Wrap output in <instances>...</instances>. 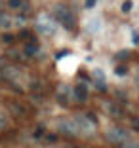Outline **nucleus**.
Masks as SVG:
<instances>
[{
  "label": "nucleus",
  "instance_id": "obj_22",
  "mask_svg": "<svg viewBox=\"0 0 139 148\" xmlns=\"http://www.w3.org/2000/svg\"><path fill=\"white\" fill-rule=\"evenodd\" d=\"M0 8H2V2H0Z\"/></svg>",
  "mask_w": 139,
  "mask_h": 148
},
{
  "label": "nucleus",
  "instance_id": "obj_14",
  "mask_svg": "<svg viewBox=\"0 0 139 148\" xmlns=\"http://www.w3.org/2000/svg\"><path fill=\"white\" fill-rule=\"evenodd\" d=\"M38 51H40V49H38V46H36V44H29V46L25 48V53H27V55H36Z\"/></svg>",
  "mask_w": 139,
  "mask_h": 148
},
{
  "label": "nucleus",
  "instance_id": "obj_12",
  "mask_svg": "<svg viewBox=\"0 0 139 148\" xmlns=\"http://www.w3.org/2000/svg\"><path fill=\"white\" fill-rule=\"evenodd\" d=\"M86 31L90 32V34H95V32H99V31H101V21H99V19H91V21L86 25Z\"/></svg>",
  "mask_w": 139,
  "mask_h": 148
},
{
  "label": "nucleus",
  "instance_id": "obj_4",
  "mask_svg": "<svg viewBox=\"0 0 139 148\" xmlns=\"http://www.w3.org/2000/svg\"><path fill=\"white\" fill-rule=\"evenodd\" d=\"M126 139H128V137H126V131L122 129V127H111V129L107 131V140H109V143L122 144Z\"/></svg>",
  "mask_w": 139,
  "mask_h": 148
},
{
  "label": "nucleus",
  "instance_id": "obj_13",
  "mask_svg": "<svg viewBox=\"0 0 139 148\" xmlns=\"http://www.w3.org/2000/svg\"><path fill=\"white\" fill-rule=\"evenodd\" d=\"M131 8H133V2H131V0H124V2L120 4V12L122 13H130Z\"/></svg>",
  "mask_w": 139,
  "mask_h": 148
},
{
  "label": "nucleus",
  "instance_id": "obj_1",
  "mask_svg": "<svg viewBox=\"0 0 139 148\" xmlns=\"http://www.w3.org/2000/svg\"><path fill=\"white\" fill-rule=\"evenodd\" d=\"M74 127H76V135H91L95 131V122L90 120L84 114H78V116H73Z\"/></svg>",
  "mask_w": 139,
  "mask_h": 148
},
{
  "label": "nucleus",
  "instance_id": "obj_21",
  "mask_svg": "<svg viewBox=\"0 0 139 148\" xmlns=\"http://www.w3.org/2000/svg\"><path fill=\"white\" fill-rule=\"evenodd\" d=\"M135 82H137V86H139V74H137V80H135Z\"/></svg>",
  "mask_w": 139,
  "mask_h": 148
},
{
  "label": "nucleus",
  "instance_id": "obj_23",
  "mask_svg": "<svg viewBox=\"0 0 139 148\" xmlns=\"http://www.w3.org/2000/svg\"><path fill=\"white\" fill-rule=\"evenodd\" d=\"M63 148H69V146H63Z\"/></svg>",
  "mask_w": 139,
  "mask_h": 148
},
{
  "label": "nucleus",
  "instance_id": "obj_11",
  "mask_svg": "<svg viewBox=\"0 0 139 148\" xmlns=\"http://www.w3.org/2000/svg\"><path fill=\"white\" fill-rule=\"evenodd\" d=\"M2 76H4L6 80H10V82H13V80H19V70L13 69V66H6V69H2Z\"/></svg>",
  "mask_w": 139,
  "mask_h": 148
},
{
  "label": "nucleus",
  "instance_id": "obj_9",
  "mask_svg": "<svg viewBox=\"0 0 139 148\" xmlns=\"http://www.w3.org/2000/svg\"><path fill=\"white\" fill-rule=\"evenodd\" d=\"M12 27H15V17H12L0 10V29L4 31V29H12Z\"/></svg>",
  "mask_w": 139,
  "mask_h": 148
},
{
  "label": "nucleus",
  "instance_id": "obj_20",
  "mask_svg": "<svg viewBox=\"0 0 139 148\" xmlns=\"http://www.w3.org/2000/svg\"><path fill=\"white\" fill-rule=\"evenodd\" d=\"M133 129L139 131V120H133Z\"/></svg>",
  "mask_w": 139,
  "mask_h": 148
},
{
  "label": "nucleus",
  "instance_id": "obj_18",
  "mask_svg": "<svg viewBox=\"0 0 139 148\" xmlns=\"http://www.w3.org/2000/svg\"><path fill=\"white\" fill-rule=\"evenodd\" d=\"M97 4V0H86V4H84V8H88V10H91L93 6Z\"/></svg>",
  "mask_w": 139,
  "mask_h": 148
},
{
  "label": "nucleus",
  "instance_id": "obj_15",
  "mask_svg": "<svg viewBox=\"0 0 139 148\" xmlns=\"http://www.w3.org/2000/svg\"><path fill=\"white\" fill-rule=\"evenodd\" d=\"M122 148H139V143L133 140V139H126L122 143Z\"/></svg>",
  "mask_w": 139,
  "mask_h": 148
},
{
  "label": "nucleus",
  "instance_id": "obj_10",
  "mask_svg": "<svg viewBox=\"0 0 139 148\" xmlns=\"http://www.w3.org/2000/svg\"><path fill=\"white\" fill-rule=\"evenodd\" d=\"M8 8L13 10V12H27L29 2L27 0H8Z\"/></svg>",
  "mask_w": 139,
  "mask_h": 148
},
{
  "label": "nucleus",
  "instance_id": "obj_6",
  "mask_svg": "<svg viewBox=\"0 0 139 148\" xmlns=\"http://www.w3.org/2000/svg\"><path fill=\"white\" fill-rule=\"evenodd\" d=\"M73 97L78 101V103H86V101H88V89H86V86H84V84H78V86L73 89Z\"/></svg>",
  "mask_w": 139,
  "mask_h": 148
},
{
  "label": "nucleus",
  "instance_id": "obj_16",
  "mask_svg": "<svg viewBox=\"0 0 139 148\" xmlns=\"http://www.w3.org/2000/svg\"><path fill=\"white\" fill-rule=\"evenodd\" d=\"M107 110H109V114H113V116H120V110H118V106L116 105H111V103H109V105H107Z\"/></svg>",
  "mask_w": 139,
  "mask_h": 148
},
{
  "label": "nucleus",
  "instance_id": "obj_19",
  "mask_svg": "<svg viewBox=\"0 0 139 148\" xmlns=\"http://www.w3.org/2000/svg\"><path fill=\"white\" fill-rule=\"evenodd\" d=\"M131 42L139 44V31H133V34H131Z\"/></svg>",
  "mask_w": 139,
  "mask_h": 148
},
{
  "label": "nucleus",
  "instance_id": "obj_5",
  "mask_svg": "<svg viewBox=\"0 0 139 148\" xmlns=\"http://www.w3.org/2000/svg\"><path fill=\"white\" fill-rule=\"evenodd\" d=\"M57 129L65 135H76V127H74V122L73 118H65V120H59L57 123Z\"/></svg>",
  "mask_w": 139,
  "mask_h": 148
},
{
  "label": "nucleus",
  "instance_id": "obj_17",
  "mask_svg": "<svg viewBox=\"0 0 139 148\" xmlns=\"http://www.w3.org/2000/svg\"><path fill=\"white\" fill-rule=\"evenodd\" d=\"M6 123H8V122H6V116L0 112V131H4V129H6Z\"/></svg>",
  "mask_w": 139,
  "mask_h": 148
},
{
  "label": "nucleus",
  "instance_id": "obj_7",
  "mask_svg": "<svg viewBox=\"0 0 139 148\" xmlns=\"http://www.w3.org/2000/svg\"><path fill=\"white\" fill-rule=\"evenodd\" d=\"M71 97H73V91H71L69 86H61L59 89H57V99H59L61 105H67L71 101Z\"/></svg>",
  "mask_w": 139,
  "mask_h": 148
},
{
  "label": "nucleus",
  "instance_id": "obj_2",
  "mask_svg": "<svg viewBox=\"0 0 139 148\" xmlns=\"http://www.w3.org/2000/svg\"><path fill=\"white\" fill-rule=\"evenodd\" d=\"M53 17L65 27V29H73L74 23H76L74 21V15L71 13V10L67 8V6H55V8H53Z\"/></svg>",
  "mask_w": 139,
  "mask_h": 148
},
{
  "label": "nucleus",
  "instance_id": "obj_8",
  "mask_svg": "<svg viewBox=\"0 0 139 148\" xmlns=\"http://www.w3.org/2000/svg\"><path fill=\"white\" fill-rule=\"evenodd\" d=\"M91 76H93V84H95L97 87H101V89H103V87H105V82H107V74H105L101 69H93V70H91Z\"/></svg>",
  "mask_w": 139,
  "mask_h": 148
},
{
  "label": "nucleus",
  "instance_id": "obj_3",
  "mask_svg": "<svg viewBox=\"0 0 139 148\" xmlns=\"http://www.w3.org/2000/svg\"><path fill=\"white\" fill-rule=\"evenodd\" d=\"M35 31L40 32V34H46V36H53L57 32V25L53 21H50L48 17H40L35 21Z\"/></svg>",
  "mask_w": 139,
  "mask_h": 148
}]
</instances>
